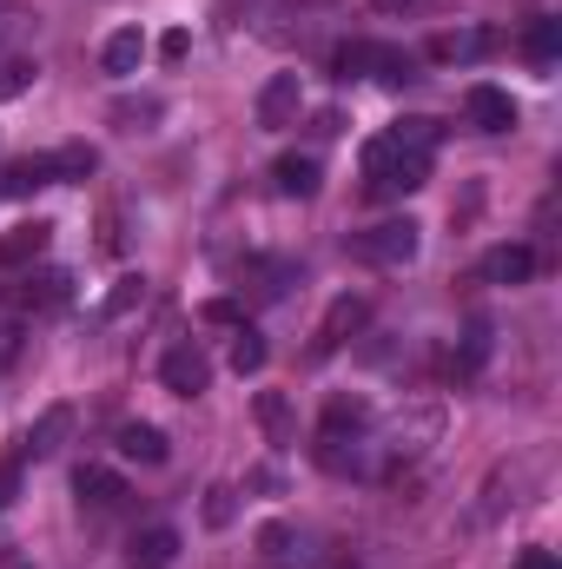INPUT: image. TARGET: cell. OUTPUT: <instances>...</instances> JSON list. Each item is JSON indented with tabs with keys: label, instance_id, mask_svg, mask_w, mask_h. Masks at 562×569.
<instances>
[{
	"label": "cell",
	"instance_id": "1",
	"mask_svg": "<svg viewBox=\"0 0 562 569\" xmlns=\"http://www.w3.org/2000/svg\"><path fill=\"white\" fill-rule=\"evenodd\" d=\"M364 179H371V192H378V199L418 192V186H430V152L391 140V133H378V140L364 146Z\"/></svg>",
	"mask_w": 562,
	"mask_h": 569
},
{
	"label": "cell",
	"instance_id": "2",
	"mask_svg": "<svg viewBox=\"0 0 562 569\" xmlns=\"http://www.w3.org/2000/svg\"><path fill=\"white\" fill-rule=\"evenodd\" d=\"M418 246H423L418 219H384V226H371V232L351 239V259H364V266H411Z\"/></svg>",
	"mask_w": 562,
	"mask_h": 569
},
{
	"label": "cell",
	"instance_id": "3",
	"mask_svg": "<svg viewBox=\"0 0 562 569\" xmlns=\"http://www.w3.org/2000/svg\"><path fill=\"white\" fill-rule=\"evenodd\" d=\"M159 385L172 398H205L212 391V358L199 351V338H179L165 358H159Z\"/></svg>",
	"mask_w": 562,
	"mask_h": 569
},
{
	"label": "cell",
	"instance_id": "4",
	"mask_svg": "<svg viewBox=\"0 0 562 569\" xmlns=\"http://www.w3.org/2000/svg\"><path fill=\"white\" fill-rule=\"evenodd\" d=\"M364 318H371V305L358 298V291H344V298H331V311L318 318V338H311V358H331V351H344L358 331H364Z\"/></svg>",
	"mask_w": 562,
	"mask_h": 569
},
{
	"label": "cell",
	"instance_id": "5",
	"mask_svg": "<svg viewBox=\"0 0 562 569\" xmlns=\"http://www.w3.org/2000/svg\"><path fill=\"white\" fill-rule=\"evenodd\" d=\"M298 113H304V80L298 73H272L259 87V127L265 133H284V127H298Z\"/></svg>",
	"mask_w": 562,
	"mask_h": 569
},
{
	"label": "cell",
	"instance_id": "6",
	"mask_svg": "<svg viewBox=\"0 0 562 569\" xmlns=\"http://www.w3.org/2000/svg\"><path fill=\"white\" fill-rule=\"evenodd\" d=\"M463 120H470L476 133H516V100H510L503 87L476 80V87L463 93Z\"/></svg>",
	"mask_w": 562,
	"mask_h": 569
},
{
	"label": "cell",
	"instance_id": "7",
	"mask_svg": "<svg viewBox=\"0 0 562 569\" xmlns=\"http://www.w3.org/2000/svg\"><path fill=\"white\" fill-rule=\"evenodd\" d=\"M67 298H73V272H53V266H47V272H33V266H27V279L7 291V305H13V311H60Z\"/></svg>",
	"mask_w": 562,
	"mask_h": 569
},
{
	"label": "cell",
	"instance_id": "8",
	"mask_svg": "<svg viewBox=\"0 0 562 569\" xmlns=\"http://www.w3.org/2000/svg\"><path fill=\"white\" fill-rule=\"evenodd\" d=\"M364 430H371V405H364L358 391H338V398L324 405L318 443H364Z\"/></svg>",
	"mask_w": 562,
	"mask_h": 569
},
{
	"label": "cell",
	"instance_id": "9",
	"mask_svg": "<svg viewBox=\"0 0 562 569\" xmlns=\"http://www.w3.org/2000/svg\"><path fill=\"white\" fill-rule=\"evenodd\" d=\"M73 490H80V510H120L127 503V477L107 470V463H80L73 470Z\"/></svg>",
	"mask_w": 562,
	"mask_h": 569
},
{
	"label": "cell",
	"instance_id": "10",
	"mask_svg": "<svg viewBox=\"0 0 562 569\" xmlns=\"http://www.w3.org/2000/svg\"><path fill=\"white\" fill-rule=\"evenodd\" d=\"M47 246H53V226H47V219L7 226V232H0V272H20V266H33Z\"/></svg>",
	"mask_w": 562,
	"mask_h": 569
},
{
	"label": "cell",
	"instance_id": "11",
	"mask_svg": "<svg viewBox=\"0 0 562 569\" xmlns=\"http://www.w3.org/2000/svg\"><path fill=\"white\" fill-rule=\"evenodd\" d=\"M259 557L279 569H318V557H311V537L304 530H291V523H265L259 530Z\"/></svg>",
	"mask_w": 562,
	"mask_h": 569
},
{
	"label": "cell",
	"instance_id": "12",
	"mask_svg": "<svg viewBox=\"0 0 562 569\" xmlns=\"http://www.w3.org/2000/svg\"><path fill=\"white\" fill-rule=\"evenodd\" d=\"M40 186H53V159L47 152H27V159L0 166V199H33Z\"/></svg>",
	"mask_w": 562,
	"mask_h": 569
},
{
	"label": "cell",
	"instance_id": "13",
	"mask_svg": "<svg viewBox=\"0 0 562 569\" xmlns=\"http://www.w3.org/2000/svg\"><path fill=\"white\" fill-rule=\"evenodd\" d=\"M165 120V100L159 93H120L113 107H107V127L113 133H152Z\"/></svg>",
	"mask_w": 562,
	"mask_h": 569
},
{
	"label": "cell",
	"instance_id": "14",
	"mask_svg": "<svg viewBox=\"0 0 562 569\" xmlns=\"http://www.w3.org/2000/svg\"><path fill=\"white\" fill-rule=\"evenodd\" d=\"M127 563H133V569H172V563H179V530H172V523L140 530V537L127 543Z\"/></svg>",
	"mask_w": 562,
	"mask_h": 569
},
{
	"label": "cell",
	"instance_id": "15",
	"mask_svg": "<svg viewBox=\"0 0 562 569\" xmlns=\"http://www.w3.org/2000/svg\"><path fill=\"white\" fill-rule=\"evenodd\" d=\"M490 345H496L490 318H470V331H463V345H456V358H450V378H456V385L483 378V365H490Z\"/></svg>",
	"mask_w": 562,
	"mask_h": 569
},
{
	"label": "cell",
	"instance_id": "16",
	"mask_svg": "<svg viewBox=\"0 0 562 569\" xmlns=\"http://www.w3.org/2000/svg\"><path fill=\"white\" fill-rule=\"evenodd\" d=\"M272 179H279L284 199H318V186H324V166H318L311 152H279Z\"/></svg>",
	"mask_w": 562,
	"mask_h": 569
},
{
	"label": "cell",
	"instance_id": "17",
	"mask_svg": "<svg viewBox=\"0 0 562 569\" xmlns=\"http://www.w3.org/2000/svg\"><path fill=\"white\" fill-rule=\"evenodd\" d=\"M483 279L490 284H530L536 279V246H496V252H483Z\"/></svg>",
	"mask_w": 562,
	"mask_h": 569
},
{
	"label": "cell",
	"instance_id": "18",
	"mask_svg": "<svg viewBox=\"0 0 562 569\" xmlns=\"http://www.w3.org/2000/svg\"><path fill=\"white\" fill-rule=\"evenodd\" d=\"M67 430H73V405H47L40 418H33V430H27V457H53L60 443H67Z\"/></svg>",
	"mask_w": 562,
	"mask_h": 569
},
{
	"label": "cell",
	"instance_id": "19",
	"mask_svg": "<svg viewBox=\"0 0 562 569\" xmlns=\"http://www.w3.org/2000/svg\"><path fill=\"white\" fill-rule=\"evenodd\" d=\"M140 60H145V33L140 27L107 33V47H100V67H107V73H140Z\"/></svg>",
	"mask_w": 562,
	"mask_h": 569
},
{
	"label": "cell",
	"instance_id": "20",
	"mask_svg": "<svg viewBox=\"0 0 562 569\" xmlns=\"http://www.w3.org/2000/svg\"><path fill=\"white\" fill-rule=\"evenodd\" d=\"M523 53H530L536 67H556V53H562V20L556 13H530V27H523Z\"/></svg>",
	"mask_w": 562,
	"mask_h": 569
},
{
	"label": "cell",
	"instance_id": "21",
	"mask_svg": "<svg viewBox=\"0 0 562 569\" xmlns=\"http://www.w3.org/2000/svg\"><path fill=\"white\" fill-rule=\"evenodd\" d=\"M120 457H133V463H165L172 443H165L159 425H120Z\"/></svg>",
	"mask_w": 562,
	"mask_h": 569
},
{
	"label": "cell",
	"instance_id": "22",
	"mask_svg": "<svg viewBox=\"0 0 562 569\" xmlns=\"http://www.w3.org/2000/svg\"><path fill=\"white\" fill-rule=\"evenodd\" d=\"M371 80H384V87H411V80H423L418 53H404V47H378V40H371Z\"/></svg>",
	"mask_w": 562,
	"mask_h": 569
},
{
	"label": "cell",
	"instance_id": "23",
	"mask_svg": "<svg viewBox=\"0 0 562 569\" xmlns=\"http://www.w3.org/2000/svg\"><path fill=\"white\" fill-rule=\"evenodd\" d=\"M53 159V186H87L93 179V166H100V152L87 140H73V146H60V152H47Z\"/></svg>",
	"mask_w": 562,
	"mask_h": 569
},
{
	"label": "cell",
	"instance_id": "24",
	"mask_svg": "<svg viewBox=\"0 0 562 569\" xmlns=\"http://www.w3.org/2000/svg\"><path fill=\"white\" fill-rule=\"evenodd\" d=\"M265 358H272V351H265V338H259L252 325H239V331H232V371H239V378H259V371H265Z\"/></svg>",
	"mask_w": 562,
	"mask_h": 569
},
{
	"label": "cell",
	"instance_id": "25",
	"mask_svg": "<svg viewBox=\"0 0 562 569\" xmlns=\"http://www.w3.org/2000/svg\"><path fill=\"white\" fill-rule=\"evenodd\" d=\"M259 430H265L279 450L291 443V405H284L279 391H259Z\"/></svg>",
	"mask_w": 562,
	"mask_h": 569
},
{
	"label": "cell",
	"instance_id": "26",
	"mask_svg": "<svg viewBox=\"0 0 562 569\" xmlns=\"http://www.w3.org/2000/svg\"><path fill=\"white\" fill-rule=\"evenodd\" d=\"M490 47H496V33H443L430 53H436V60H476V53H490Z\"/></svg>",
	"mask_w": 562,
	"mask_h": 569
},
{
	"label": "cell",
	"instance_id": "27",
	"mask_svg": "<svg viewBox=\"0 0 562 569\" xmlns=\"http://www.w3.org/2000/svg\"><path fill=\"white\" fill-rule=\"evenodd\" d=\"M338 80L351 87V80H371V40H344L338 47Z\"/></svg>",
	"mask_w": 562,
	"mask_h": 569
},
{
	"label": "cell",
	"instance_id": "28",
	"mask_svg": "<svg viewBox=\"0 0 562 569\" xmlns=\"http://www.w3.org/2000/svg\"><path fill=\"white\" fill-rule=\"evenodd\" d=\"M391 140H404V146H418V152H430V146L443 140V127H436V120H423V113H411V120H398V127H391Z\"/></svg>",
	"mask_w": 562,
	"mask_h": 569
},
{
	"label": "cell",
	"instance_id": "29",
	"mask_svg": "<svg viewBox=\"0 0 562 569\" xmlns=\"http://www.w3.org/2000/svg\"><path fill=\"white\" fill-rule=\"evenodd\" d=\"M245 272H252V279H259V298H284V284L298 279V272H291V266H259V259H252V266H245Z\"/></svg>",
	"mask_w": 562,
	"mask_h": 569
},
{
	"label": "cell",
	"instance_id": "30",
	"mask_svg": "<svg viewBox=\"0 0 562 569\" xmlns=\"http://www.w3.org/2000/svg\"><path fill=\"white\" fill-rule=\"evenodd\" d=\"M27 87H33V60H7L0 67V100H20Z\"/></svg>",
	"mask_w": 562,
	"mask_h": 569
},
{
	"label": "cell",
	"instance_id": "31",
	"mask_svg": "<svg viewBox=\"0 0 562 569\" xmlns=\"http://www.w3.org/2000/svg\"><path fill=\"white\" fill-rule=\"evenodd\" d=\"M232 510H239V503H232V490H225V483H219V490H205V523H212V530H225V523H232Z\"/></svg>",
	"mask_w": 562,
	"mask_h": 569
},
{
	"label": "cell",
	"instance_id": "32",
	"mask_svg": "<svg viewBox=\"0 0 562 569\" xmlns=\"http://www.w3.org/2000/svg\"><path fill=\"white\" fill-rule=\"evenodd\" d=\"M145 298V279H120L113 284V298H107V318H120V311H133Z\"/></svg>",
	"mask_w": 562,
	"mask_h": 569
},
{
	"label": "cell",
	"instance_id": "33",
	"mask_svg": "<svg viewBox=\"0 0 562 569\" xmlns=\"http://www.w3.org/2000/svg\"><path fill=\"white\" fill-rule=\"evenodd\" d=\"M13 497H20V457H7V463H0V517L13 510Z\"/></svg>",
	"mask_w": 562,
	"mask_h": 569
},
{
	"label": "cell",
	"instance_id": "34",
	"mask_svg": "<svg viewBox=\"0 0 562 569\" xmlns=\"http://www.w3.org/2000/svg\"><path fill=\"white\" fill-rule=\"evenodd\" d=\"M185 53H192V33H185V27H172V33L159 40V60H172V67H179Z\"/></svg>",
	"mask_w": 562,
	"mask_h": 569
},
{
	"label": "cell",
	"instance_id": "35",
	"mask_svg": "<svg viewBox=\"0 0 562 569\" xmlns=\"http://www.w3.org/2000/svg\"><path fill=\"white\" fill-rule=\"evenodd\" d=\"M418 437H436V411H423V418H418ZM391 457H423V450H418V443H404V430H398Z\"/></svg>",
	"mask_w": 562,
	"mask_h": 569
},
{
	"label": "cell",
	"instance_id": "36",
	"mask_svg": "<svg viewBox=\"0 0 562 569\" xmlns=\"http://www.w3.org/2000/svg\"><path fill=\"white\" fill-rule=\"evenodd\" d=\"M199 318H205V325H245V318H239V305H232V298H212V305H205V311H199Z\"/></svg>",
	"mask_w": 562,
	"mask_h": 569
},
{
	"label": "cell",
	"instance_id": "37",
	"mask_svg": "<svg viewBox=\"0 0 562 569\" xmlns=\"http://www.w3.org/2000/svg\"><path fill=\"white\" fill-rule=\"evenodd\" d=\"M510 569H562V563H556V550H543V543H530V550H523V557H516Z\"/></svg>",
	"mask_w": 562,
	"mask_h": 569
},
{
	"label": "cell",
	"instance_id": "38",
	"mask_svg": "<svg viewBox=\"0 0 562 569\" xmlns=\"http://www.w3.org/2000/svg\"><path fill=\"white\" fill-rule=\"evenodd\" d=\"M371 7H378V13H418L423 0H371Z\"/></svg>",
	"mask_w": 562,
	"mask_h": 569
},
{
	"label": "cell",
	"instance_id": "39",
	"mask_svg": "<svg viewBox=\"0 0 562 569\" xmlns=\"http://www.w3.org/2000/svg\"><path fill=\"white\" fill-rule=\"evenodd\" d=\"M0 569H27V557L20 550H0Z\"/></svg>",
	"mask_w": 562,
	"mask_h": 569
}]
</instances>
